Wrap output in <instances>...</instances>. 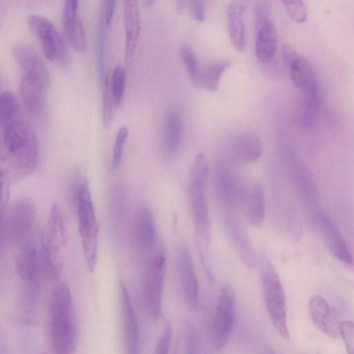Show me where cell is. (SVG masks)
Listing matches in <instances>:
<instances>
[{"label": "cell", "mask_w": 354, "mask_h": 354, "mask_svg": "<svg viewBox=\"0 0 354 354\" xmlns=\"http://www.w3.org/2000/svg\"><path fill=\"white\" fill-rule=\"evenodd\" d=\"M38 158V140L30 123L16 119L2 128L1 160L11 178L19 180L32 174Z\"/></svg>", "instance_id": "cell-1"}, {"label": "cell", "mask_w": 354, "mask_h": 354, "mask_svg": "<svg viewBox=\"0 0 354 354\" xmlns=\"http://www.w3.org/2000/svg\"><path fill=\"white\" fill-rule=\"evenodd\" d=\"M208 174L207 158L203 152H200L195 156L191 167L189 198L200 257L207 274L212 278L209 250L211 223L206 192Z\"/></svg>", "instance_id": "cell-2"}, {"label": "cell", "mask_w": 354, "mask_h": 354, "mask_svg": "<svg viewBox=\"0 0 354 354\" xmlns=\"http://www.w3.org/2000/svg\"><path fill=\"white\" fill-rule=\"evenodd\" d=\"M48 328L55 354H72L76 345L77 330L71 290L60 282L55 287L49 302Z\"/></svg>", "instance_id": "cell-3"}, {"label": "cell", "mask_w": 354, "mask_h": 354, "mask_svg": "<svg viewBox=\"0 0 354 354\" xmlns=\"http://www.w3.org/2000/svg\"><path fill=\"white\" fill-rule=\"evenodd\" d=\"M265 306L270 319L279 334L285 339L290 337L287 324L284 290L278 274L265 252L257 259Z\"/></svg>", "instance_id": "cell-4"}, {"label": "cell", "mask_w": 354, "mask_h": 354, "mask_svg": "<svg viewBox=\"0 0 354 354\" xmlns=\"http://www.w3.org/2000/svg\"><path fill=\"white\" fill-rule=\"evenodd\" d=\"M75 205L85 261L88 269L93 272L97 260L98 226L91 194L86 180L80 187Z\"/></svg>", "instance_id": "cell-5"}, {"label": "cell", "mask_w": 354, "mask_h": 354, "mask_svg": "<svg viewBox=\"0 0 354 354\" xmlns=\"http://www.w3.org/2000/svg\"><path fill=\"white\" fill-rule=\"evenodd\" d=\"M1 217V246L22 245L29 241L35 220L34 206L29 199H16Z\"/></svg>", "instance_id": "cell-6"}, {"label": "cell", "mask_w": 354, "mask_h": 354, "mask_svg": "<svg viewBox=\"0 0 354 354\" xmlns=\"http://www.w3.org/2000/svg\"><path fill=\"white\" fill-rule=\"evenodd\" d=\"M147 255L144 263V297L149 313L154 319L161 314L167 256L157 244Z\"/></svg>", "instance_id": "cell-7"}, {"label": "cell", "mask_w": 354, "mask_h": 354, "mask_svg": "<svg viewBox=\"0 0 354 354\" xmlns=\"http://www.w3.org/2000/svg\"><path fill=\"white\" fill-rule=\"evenodd\" d=\"M255 30V54L262 63H269L277 49V34L271 17L269 3L256 1L253 6Z\"/></svg>", "instance_id": "cell-8"}, {"label": "cell", "mask_w": 354, "mask_h": 354, "mask_svg": "<svg viewBox=\"0 0 354 354\" xmlns=\"http://www.w3.org/2000/svg\"><path fill=\"white\" fill-rule=\"evenodd\" d=\"M220 211L225 230L243 263L249 268L255 267L257 256L239 214V205L221 204Z\"/></svg>", "instance_id": "cell-9"}, {"label": "cell", "mask_w": 354, "mask_h": 354, "mask_svg": "<svg viewBox=\"0 0 354 354\" xmlns=\"http://www.w3.org/2000/svg\"><path fill=\"white\" fill-rule=\"evenodd\" d=\"M283 56L292 82L301 91L302 98L320 100L317 77L308 60L289 44L283 45Z\"/></svg>", "instance_id": "cell-10"}, {"label": "cell", "mask_w": 354, "mask_h": 354, "mask_svg": "<svg viewBox=\"0 0 354 354\" xmlns=\"http://www.w3.org/2000/svg\"><path fill=\"white\" fill-rule=\"evenodd\" d=\"M236 301L234 293L228 285L221 288L211 325L213 348L221 350L227 342L233 330Z\"/></svg>", "instance_id": "cell-11"}, {"label": "cell", "mask_w": 354, "mask_h": 354, "mask_svg": "<svg viewBox=\"0 0 354 354\" xmlns=\"http://www.w3.org/2000/svg\"><path fill=\"white\" fill-rule=\"evenodd\" d=\"M27 23L39 40L45 56L50 61L66 64L68 62L66 48L55 25L48 18L37 14L28 15Z\"/></svg>", "instance_id": "cell-12"}, {"label": "cell", "mask_w": 354, "mask_h": 354, "mask_svg": "<svg viewBox=\"0 0 354 354\" xmlns=\"http://www.w3.org/2000/svg\"><path fill=\"white\" fill-rule=\"evenodd\" d=\"M16 272L24 282L25 292L35 297L39 288L41 274L39 252L34 243L28 241L21 245L15 260Z\"/></svg>", "instance_id": "cell-13"}, {"label": "cell", "mask_w": 354, "mask_h": 354, "mask_svg": "<svg viewBox=\"0 0 354 354\" xmlns=\"http://www.w3.org/2000/svg\"><path fill=\"white\" fill-rule=\"evenodd\" d=\"M177 274L187 308L195 310L199 301V284L194 261L186 243L178 247L176 260Z\"/></svg>", "instance_id": "cell-14"}, {"label": "cell", "mask_w": 354, "mask_h": 354, "mask_svg": "<svg viewBox=\"0 0 354 354\" xmlns=\"http://www.w3.org/2000/svg\"><path fill=\"white\" fill-rule=\"evenodd\" d=\"M122 328L127 354H140L139 331L131 298L123 282L119 286Z\"/></svg>", "instance_id": "cell-15"}, {"label": "cell", "mask_w": 354, "mask_h": 354, "mask_svg": "<svg viewBox=\"0 0 354 354\" xmlns=\"http://www.w3.org/2000/svg\"><path fill=\"white\" fill-rule=\"evenodd\" d=\"M132 239L135 247L147 254L156 246L157 231L153 214L147 206L137 212L132 225Z\"/></svg>", "instance_id": "cell-16"}, {"label": "cell", "mask_w": 354, "mask_h": 354, "mask_svg": "<svg viewBox=\"0 0 354 354\" xmlns=\"http://www.w3.org/2000/svg\"><path fill=\"white\" fill-rule=\"evenodd\" d=\"M12 52L24 75L49 84L48 69L33 46L27 42H17L12 46Z\"/></svg>", "instance_id": "cell-17"}, {"label": "cell", "mask_w": 354, "mask_h": 354, "mask_svg": "<svg viewBox=\"0 0 354 354\" xmlns=\"http://www.w3.org/2000/svg\"><path fill=\"white\" fill-rule=\"evenodd\" d=\"M62 24L65 34L71 45L76 51L86 49V37L79 14V1H65L62 8Z\"/></svg>", "instance_id": "cell-18"}, {"label": "cell", "mask_w": 354, "mask_h": 354, "mask_svg": "<svg viewBox=\"0 0 354 354\" xmlns=\"http://www.w3.org/2000/svg\"><path fill=\"white\" fill-rule=\"evenodd\" d=\"M48 84L38 79L22 75L19 82L21 103L30 114L39 115L44 109Z\"/></svg>", "instance_id": "cell-19"}, {"label": "cell", "mask_w": 354, "mask_h": 354, "mask_svg": "<svg viewBox=\"0 0 354 354\" xmlns=\"http://www.w3.org/2000/svg\"><path fill=\"white\" fill-rule=\"evenodd\" d=\"M124 31V60L129 64L132 60L140 32V18L138 2L125 0L123 3Z\"/></svg>", "instance_id": "cell-20"}, {"label": "cell", "mask_w": 354, "mask_h": 354, "mask_svg": "<svg viewBox=\"0 0 354 354\" xmlns=\"http://www.w3.org/2000/svg\"><path fill=\"white\" fill-rule=\"evenodd\" d=\"M309 313L315 326L325 335L334 337L339 333V324L335 311L321 295L313 296L309 301Z\"/></svg>", "instance_id": "cell-21"}, {"label": "cell", "mask_w": 354, "mask_h": 354, "mask_svg": "<svg viewBox=\"0 0 354 354\" xmlns=\"http://www.w3.org/2000/svg\"><path fill=\"white\" fill-rule=\"evenodd\" d=\"M317 219L330 251L342 262L348 266H353L354 257L336 226L324 214H319Z\"/></svg>", "instance_id": "cell-22"}, {"label": "cell", "mask_w": 354, "mask_h": 354, "mask_svg": "<svg viewBox=\"0 0 354 354\" xmlns=\"http://www.w3.org/2000/svg\"><path fill=\"white\" fill-rule=\"evenodd\" d=\"M230 151V162L232 163H251L261 156L262 144L255 133L246 131L235 138Z\"/></svg>", "instance_id": "cell-23"}, {"label": "cell", "mask_w": 354, "mask_h": 354, "mask_svg": "<svg viewBox=\"0 0 354 354\" xmlns=\"http://www.w3.org/2000/svg\"><path fill=\"white\" fill-rule=\"evenodd\" d=\"M241 205L243 207L249 223L261 225L266 214L265 197L263 188L259 183H252L244 188Z\"/></svg>", "instance_id": "cell-24"}, {"label": "cell", "mask_w": 354, "mask_h": 354, "mask_svg": "<svg viewBox=\"0 0 354 354\" xmlns=\"http://www.w3.org/2000/svg\"><path fill=\"white\" fill-rule=\"evenodd\" d=\"M41 241L57 253L61 245H64L67 241L64 218L57 204H53L50 209Z\"/></svg>", "instance_id": "cell-25"}, {"label": "cell", "mask_w": 354, "mask_h": 354, "mask_svg": "<svg viewBox=\"0 0 354 354\" xmlns=\"http://www.w3.org/2000/svg\"><path fill=\"white\" fill-rule=\"evenodd\" d=\"M245 1H232L226 9L230 38L239 51H243L245 46Z\"/></svg>", "instance_id": "cell-26"}, {"label": "cell", "mask_w": 354, "mask_h": 354, "mask_svg": "<svg viewBox=\"0 0 354 354\" xmlns=\"http://www.w3.org/2000/svg\"><path fill=\"white\" fill-rule=\"evenodd\" d=\"M183 134V122L178 110L169 108L166 114L163 146L169 156H176L180 147Z\"/></svg>", "instance_id": "cell-27"}, {"label": "cell", "mask_w": 354, "mask_h": 354, "mask_svg": "<svg viewBox=\"0 0 354 354\" xmlns=\"http://www.w3.org/2000/svg\"><path fill=\"white\" fill-rule=\"evenodd\" d=\"M105 25L100 14L97 17L96 33V56L98 77L101 87L109 82V78L106 71V30Z\"/></svg>", "instance_id": "cell-28"}, {"label": "cell", "mask_w": 354, "mask_h": 354, "mask_svg": "<svg viewBox=\"0 0 354 354\" xmlns=\"http://www.w3.org/2000/svg\"><path fill=\"white\" fill-rule=\"evenodd\" d=\"M39 256L41 274L50 281H57L59 278L58 253L41 241Z\"/></svg>", "instance_id": "cell-29"}, {"label": "cell", "mask_w": 354, "mask_h": 354, "mask_svg": "<svg viewBox=\"0 0 354 354\" xmlns=\"http://www.w3.org/2000/svg\"><path fill=\"white\" fill-rule=\"evenodd\" d=\"M230 65L229 61L221 60L202 67L199 88L202 87L209 91L218 90L221 76Z\"/></svg>", "instance_id": "cell-30"}, {"label": "cell", "mask_w": 354, "mask_h": 354, "mask_svg": "<svg viewBox=\"0 0 354 354\" xmlns=\"http://www.w3.org/2000/svg\"><path fill=\"white\" fill-rule=\"evenodd\" d=\"M19 106L15 95L9 91L1 93L0 96V126H5L17 119Z\"/></svg>", "instance_id": "cell-31"}, {"label": "cell", "mask_w": 354, "mask_h": 354, "mask_svg": "<svg viewBox=\"0 0 354 354\" xmlns=\"http://www.w3.org/2000/svg\"><path fill=\"white\" fill-rule=\"evenodd\" d=\"M126 86V71L123 66L117 64L114 66L111 78L109 87L113 103L119 106L124 97Z\"/></svg>", "instance_id": "cell-32"}, {"label": "cell", "mask_w": 354, "mask_h": 354, "mask_svg": "<svg viewBox=\"0 0 354 354\" xmlns=\"http://www.w3.org/2000/svg\"><path fill=\"white\" fill-rule=\"evenodd\" d=\"M180 55L192 82L199 88L202 67L198 62L195 53L189 46L184 45L180 48Z\"/></svg>", "instance_id": "cell-33"}, {"label": "cell", "mask_w": 354, "mask_h": 354, "mask_svg": "<svg viewBox=\"0 0 354 354\" xmlns=\"http://www.w3.org/2000/svg\"><path fill=\"white\" fill-rule=\"evenodd\" d=\"M129 134V129L125 126L119 128L115 136L111 156V167L115 170L120 165L125 142Z\"/></svg>", "instance_id": "cell-34"}, {"label": "cell", "mask_w": 354, "mask_h": 354, "mask_svg": "<svg viewBox=\"0 0 354 354\" xmlns=\"http://www.w3.org/2000/svg\"><path fill=\"white\" fill-rule=\"evenodd\" d=\"M287 14L294 21L302 23L308 17L307 8L302 1H281Z\"/></svg>", "instance_id": "cell-35"}, {"label": "cell", "mask_w": 354, "mask_h": 354, "mask_svg": "<svg viewBox=\"0 0 354 354\" xmlns=\"http://www.w3.org/2000/svg\"><path fill=\"white\" fill-rule=\"evenodd\" d=\"M172 335V325L167 322L165 324L156 344L154 354H169Z\"/></svg>", "instance_id": "cell-36"}, {"label": "cell", "mask_w": 354, "mask_h": 354, "mask_svg": "<svg viewBox=\"0 0 354 354\" xmlns=\"http://www.w3.org/2000/svg\"><path fill=\"white\" fill-rule=\"evenodd\" d=\"M348 354H354V322L344 321L340 322L339 327Z\"/></svg>", "instance_id": "cell-37"}, {"label": "cell", "mask_w": 354, "mask_h": 354, "mask_svg": "<svg viewBox=\"0 0 354 354\" xmlns=\"http://www.w3.org/2000/svg\"><path fill=\"white\" fill-rule=\"evenodd\" d=\"M11 180L8 170L6 167L1 168V216H2L8 207L10 180Z\"/></svg>", "instance_id": "cell-38"}, {"label": "cell", "mask_w": 354, "mask_h": 354, "mask_svg": "<svg viewBox=\"0 0 354 354\" xmlns=\"http://www.w3.org/2000/svg\"><path fill=\"white\" fill-rule=\"evenodd\" d=\"M188 12L190 16L195 20L203 22L205 21L206 1L194 0L187 2Z\"/></svg>", "instance_id": "cell-39"}, {"label": "cell", "mask_w": 354, "mask_h": 354, "mask_svg": "<svg viewBox=\"0 0 354 354\" xmlns=\"http://www.w3.org/2000/svg\"><path fill=\"white\" fill-rule=\"evenodd\" d=\"M100 15L108 28L111 24L113 18L117 1L115 0H107L101 1Z\"/></svg>", "instance_id": "cell-40"}, {"label": "cell", "mask_w": 354, "mask_h": 354, "mask_svg": "<svg viewBox=\"0 0 354 354\" xmlns=\"http://www.w3.org/2000/svg\"><path fill=\"white\" fill-rule=\"evenodd\" d=\"M196 333L193 326L189 325L186 331L185 354H196Z\"/></svg>", "instance_id": "cell-41"}, {"label": "cell", "mask_w": 354, "mask_h": 354, "mask_svg": "<svg viewBox=\"0 0 354 354\" xmlns=\"http://www.w3.org/2000/svg\"><path fill=\"white\" fill-rule=\"evenodd\" d=\"M147 6H151L154 3L155 1L153 0H147L145 1Z\"/></svg>", "instance_id": "cell-42"}, {"label": "cell", "mask_w": 354, "mask_h": 354, "mask_svg": "<svg viewBox=\"0 0 354 354\" xmlns=\"http://www.w3.org/2000/svg\"><path fill=\"white\" fill-rule=\"evenodd\" d=\"M264 354H277V353L274 352V351H273L272 349H267V350H266Z\"/></svg>", "instance_id": "cell-43"}, {"label": "cell", "mask_w": 354, "mask_h": 354, "mask_svg": "<svg viewBox=\"0 0 354 354\" xmlns=\"http://www.w3.org/2000/svg\"><path fill=\"white\" fill-rule=\"evenodd\" d=\"M173 354H178V353H177V348H176V349L174 351Z\"/></svg>", "instance_id": "cell-44"}]
</instances>
